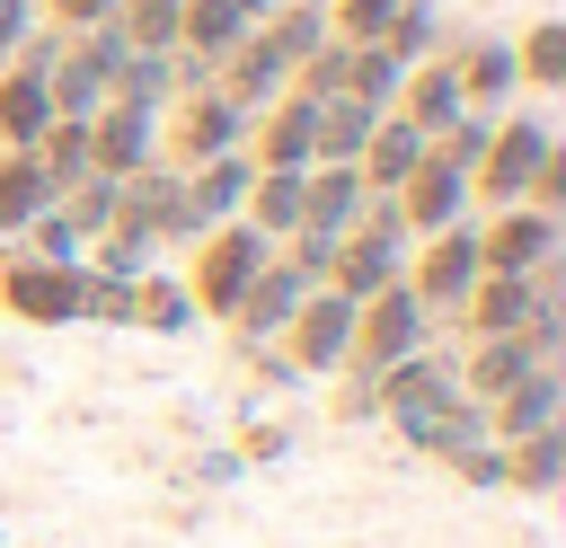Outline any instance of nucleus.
I'll list each match as a JSON object with an SVG mask.
<instances>
[{
  "mask_svg": "<svg viewBox=\"0 0 566 548\" xmlns=\"http://www.w3.org/2000/svg\"><path fill=\"white\" fill-rule=\"evenodd\" d=\"M301 292H310V283H301V274H292V265L274 256V265H265V274H256V283L239 292V309H230V327H239L248 345H265V336H283V318L301 309Z\"/></svg>",
  "mask_w": 566,
  "mask_h": 548,
  "instance_id": "nucleus-17",
  "label": "nucleus"
},
{
  "mask_svg": "<svg viewBox=\"0 0 566 548\" xmlns=\"http://www.w3.org/2000/svg\"><path fill=\"white\" fill-rule=\"evenodd\" d=\"M88 301V265H62V256H35V247H9L0 256V309L27 318V327H71Z\"/></svg>",
  "mask_w": 566,
  "mask_h": 548,
  "instance_id": "nucleus-3",
  "label": "nucleus"
},
{
  "mask_svg": "<svg viewBox=\"0 0 566 548\" xmlns=\"http://www.w3.org/2000/svg\"><path fill=\"white\" fill-rule=\"evenodd\" d=\"M433 44H442V18H433V0H398V18L380 27V53H389L398 71H416V62H433Z\"/></svg>",
  "mask_w": 566,
  "mask_h": 548,
  "instance_id": "nucleus-31",
  "label": "nucleus"
},
{
  "mask_svg": "<svg viewBox=\"0 0 566 548\" xmlns=\"http://www.w3.org/2000/svg\"><path fill=\"white\" fill-rule=\"evenodd\" d=\"M265 265H274V239H265V230H248V221H212V230L195 239V256H186V301H195V318H203V309L230 318L239 292H248Z\"/></svg>",
  "mask_w": 566,
  "mask_h": 548,
  "instance_id": "nucleus-1",
  "label": "nucleus"
},
{
  "mask_svg": "<svg viewBox=\"0 0 566 548\" xmlns=\"http://www.w3.org/2000/svg\"><path fill=\"white\" fill-rule=\"evenodd\" d=\"M44 203H53V177L35 168V150H0V239H18Z\"/></svg>",
  "mask_w": 566,
  "mask_h": 548,
  "instance_id": "nucleus-23",
  "label": "nucleus"
},
{
  "mask_svg": "<svg viewBox=\"0 0 566 548\" xmlns=\"http://www.w3.org/2000/svg\"><path fill=\"white\" fill-rule=\"evenodd\" d=\"M327 407H336V415H380V389H371V371H345Z\"/></svg>",
  "mask_w": 566,
  "mask_h": 548,
  "instance_id": "nucleus-36",
  "label": "nucleus"
},
{
  "mask_svg": "<svg viewBox=\"0 0 566 548\" xmlns=\"http://www.w3.org/2000/svg\"><path fill=\"white\" fill-rule=\"evenodd\" d=\"M389 115H407L424 141H433V133H451V124L469 115V97H460V71H451V62H416V71L398 80V106H389Z\"/></svg>",
  "mask_w": 566,
  "mask_h": 548,
  "instance_id": "nucleus-15",
  "label": "nucleus"
},
{
  "mask_svg": "<svg viewBox=\"0 0 566 548\" xmlns=\"http://www.w3.org/2000/svg\"><path fill=\"white\" fill-rule=\"evenodd\" d=\"M274 9H283V0H239V18H248V27H256V18H274Z\"/></svg>",
  "mask_w": 566,
  "mask_h": 548,
  "instance_id": "nucleus-39",
  "label": "nucleus"
},
{
  "mask_svg": "<svg viewBox=\"0 0 566 548\" xmlns=\"http://www.w3.org/2000/svg\"><path fill=\"white\" fill-rule=\"evenodd\" d=\"M451 71H460V97H469L478 115H495V106L522 88V71H513V44H504V35H478V44H460V62H451Z\"/></svg>",
  "mask_w": 566,
  "mask_h": 548,
  "instance_id": "nucleus-20",
  "label": "nucleus"
},
{
  "mask_svg": "<svg viewBox=\"0 0 566 548\" xmlns=\"http://www.w3.org/2000/svg\"><path fill=\"white\" fill-rule=\"evenodd\" d=\"M27 35H35V0H0V62H9Z\"/></svg>",
  "mask_w": 566,
  "mask_h": 548,
  "instance_id": "nucleus-37",
  "label": "nucleus"
},
{
  "mask_svg": "<svg viewBox=\"0 0 566 548\" xmlns=\"http://www.w3.org/2000/svg\"><path fill=\"white\" fill-rule=\"evenodd\" d=\"M513 71H522V88L557 97V88H566V18H539V27L513 44Z\"/></svg>",
  "mask_w": 566,
  "mask_h": 548,
  "instance_id": "nucleus-27",
  "label": "nucleus"
},
{
  "mask_svg": "<svg viewBox=\"0 0 566 548\" xmlns=\"http://www.w3.org/2000/svg\"><path fill=\"white\" fill-rule=\"evenodd\" d=\"M486 265H478V221H451V230H433V239H416V256H407V292L424 301V309H460V292L478 283Z\"/></svg>",
  "mask_w": 566,
  "mask_h": 548,
  "instance_id": "nucleus-7",
  "label": "nucleus"
},
{
  "mask_svg": "<svg viewBox=\"0 0 566 548\" xmlns=\"http://www.w3.org/2000/svg\"><path fill=\"white\" fill-rule=\"evenodd\" d=\"M424 150H433V141H424L407 115H380V124H371V141L354 150V177H363L371 194H398V186L416 177V159H424Z\"/></svg>",
  "mask_w": 566,
  "mask_h": 548,
  "instance_id": "nucleus-16",
  "label": "nucleus"
},
{
  "mask_svg": "<svg viewBox=\"0 0 566 548\" xmlns=\"http://www.w3.org/2000/svg\"><path fill=\"white\" fill-rule=\"evenodd\" d=\"M159 141H168L186 168H195V159H221V150L248 141V106H230L221 88H186V97H177V124H168Z\"/></svg>",
  "mask_w": 566,
  "mask_h": 548,
  "instance_id": "nucleus-9",
  "label": "nucleus"
},
{
  "mask_svg": "<svg viewBox=\"0 0 566 548\" xmlns=\"http://www.w3.org/2000/svg\"><path fill=\"white\" fill-rule=\"evenodd\" d=\"M301 177H310V168H256V177H248V203H239L248 230L292 239V230H301Z\"/></svg>",
  "mask_w": 566,
  "mask_h": 548,
  "instance_id": "nucleus-22",
  "label": "nucleus"
},
{
  "mask_svg": "<svg viewBox=\"0 0 566 548\" xmlns=\"http://www.w3.org/2000/svg\"><path fill=\"white\" fill-rule=\"evenodd\" d=\"M256 35L283 53V71H301V62L327 44V0H283L274 18H256Z\"/></svg>",
  "mask_w": 566,
  "mask_h": 548,
  "instance_id": "nucleus-24",
  "label": "nucleus"
},
{
  "mask_svg": "<svg viewBox=\"0 0 566 548\" xmlns=\"http://www.w3.org/2000/svg\"><path fill=\"white\" fill-rule=\"evenodd\" d=\"M557 247H566V221L539 212V203H504L478 230V265L486 274H539V265H557Z\"/></svg>",
  "mask_w": 566,
  "mask_h": 548,
  "instance_id": "nucleus-6",
  "label": "nucleus"
},
{
  "mask_svg": "<svg viewBox=\"0 0 566 548\" xmlns=\"http://www.w3.org/2000/svg\"><path fill=\"white\" fill-rule=\"evenodd\" d=\"M248 177H256V159H239V150L195 159V168H186V203H195V221H203V230H212V221H230V212L248 203Z\"/></svg>",
  "mask_w": 566,
  "mask_h": 548,
  "instance_id": "nucleus-21",
  "label": "nucleus"
},
{
  "mask_svg": "<svg viewBox=\"0 0 566 548\" xmlns=\"http://www.w3.org/2000/svg\"><path fill=\"white\" fill-rule=\"evenodd\" d=\"M451 468L469 486H504V442H469V451H451Z\"/></svg>",
  "mask_w": 566,
  "mask_h": 548,
  "instance_id": "nucleus-34",
  "label": "nucleus"
},
{
  "mask_svg": "<svg viewBox=\"0 0 566 548\" xmlns=\"http://www.w3.org/2000/svg\"><path fill=\"white\" fill-rule=\"evenodd\" d=\"M557 407H566V380H557V362H531L504 398H486V442H522V433H548L557 424Z\"/></svg>",
  "mask_w": 566,
  "mask_h": 548,
  "instance_id": "nucleus-12",
  "label": "nucleus"
},
{
  "mask_svg": "<svg viewBox=\"0 0 566 548\" xmlns=\"http://www.w3.org/2000/svg\"><path fill=\"white\" fill-rule=\"evenodd\" d=\"M283 442H292V433H283V424H256V433H248V451H239V460H274V451H283Z\"/></svg>",
  "mask_w": 566,
  "mask_h": 548,
  "instance_id": "nucleus-38",
  "label": "nucleus"
},
{
  "mask_svg": "<svg viewBox=\"0 0 566 548\" xmlns=\"http://www.w3.org/2000/svg\"><path fill=\"white\" fill-rule=\"evenodd\" d=\"M239 44H248V18H239V0H186V9H177V53H195L203 71H221Z\"/></svg>",
  "mask_w": 566,
  "mask_h": 548,
  "instance_id": "nucleus-18",
  "label": "nucleus"
},
{
  "mask_svg": "<svg viewBox=\"0 0 566 548\" xmlns=\"http://www.w3.org/2000/svg\"><path fill=\"white\" fill-rule=\"evenodd\" d=\"M124 327H150V336H177V327H195V301H186V283H168V274H142V283H133V301H124Z\"/></svg>",
  "mask_w": 566,
  "mask_h": 548,
  "instance_id": "nucleus-29",
  "label": "nucleus"
},
{
  "mask_svg": "<svg viewBox=\"0 0 566 548\" xmlns=\"http://www.w3.org/2000/svg\"><path fill=\"white\" fill-rule=\"evenodd\" d=\"M371 124H380V106H363V97H318V159L354 168V150L371 141ZM318 159H310V168H318Z\"/></svg>",
  "mask_w": 566,
  "mask_h": 548,
  "instance_id": "nucleus-26",
  "label": "nucleus"
},
{
  "mask_svg": "<svg viewBox=\"0 0 566 548\" xmlns=\"http://www.w3.org/2000/svg\"><path fill=\"white\" fill-rule=\"evenodd\" d=\"M531 301H539V274H478L460 292V327L469 336H522Z\"/></svg>",
  "mask_w": 566,
  "mask_h": 548,
  "instance_id": "nucleus-14",
  "label": "nucleus"
},
{
  "mask_svg": "<svg viewBox=\"0 0 566 548\" xmlns=\"http://www.w3.org/2000/svg\"><path fill=\"white\" fill-rule=\"evenodd\" d=\"M363 203H371V186H363L354 168H336V159H318V168L301 177V230H318V239H345V230L363 221Z\"/></svg>",
  "mask_w": 566,
  "mask_h": 548,
  "instance_id": "nucleus-13",
  "label": "nucleus"
},
{
  "mask_svg": "<svg viewBox=\"0 0 566 548\" xmlns=\"http://www.w3.org/2000/svg\"><path fill=\"white\" fill-rule=\"evenodd\" d=\"M150 159H159V106L106 97V106L88 115V168H97V177H133V168H150Z\"/></svg>",
  "mask_w": 566,
  "mask_h": 548,
  "instance_id": "nucleus-8",
  "label": "nucleus"
},
{
  "mask_svg": "<svg viewBox=\"0 0 566 548\" xmlns=\"http://www.w3.org/2000/svg\"><path fill=\"white\" fill-rule=\"evenodd\" d=\"M389 18H398V0H327V35L336 44H380Z\"/></svg>",
  "mask_w": 566,
  "mask_h": 548,
  "instance_id": "nucleus-33",
  "label": "nucleus"
},
{
  "mask_svg": "<svg viewBox=\"0 0 566 548\" xmlns=\"http://www.w3.org/2000/svg\"><path fill=\"white\" fill-rule=\"evenodd\" d=\"M53 124V97H44V71L27 62H0V150H35V133Z\"/></svg>",
  "mask_w": 566,
  "mask_h": 548,
  "instance_id": "nucleus-19",
  "label": "nucleus"
},
{
  "mask_svg": "<svg viewBox=\"0 0 566 548\" xmlns=\"http://www.w3.org/2000/svg\"><path fill=\"white\" fill-rule=\"evenodd\" d=\"M274 354H283V371H345V354H354V301L345 292H301V309L283 318Z\"/></svg>",
  "mask_w": 566,
  "mask_h": 548,
  "instance_id": "nucleus-5",
  "label": "nucleus"
},
{
  "mask_svg": "<svg viewBox=\"0 0 566 548\" xmlns=\"http://www.w3.org/2000/svg\"><path fill=\"white\" fill-rule=\"evenodd\" d=\"M548 150H557V133L539 124V115H495V133H486V150H478V168H469V203H522L531 194V177L548 168Z\"/></svg>",
  "mask_w": 566,
  "mask_h": 548,
  "instance_id": "nucleus-2",
  "label": "nucleus"
},
{
  "mask_svg": "<svg viewBox=\"0 0 566 548\" xmlns=\"http://www.w3.org/2000/svg\"><path fill=\"white\" fill-rule=\"evenodd\" d=\"M398 203V221H407V239H433V230H451V221H469V177L451 168V159H416V177L389 194Z\"/></svg>",
  "mask_w": 566,
  "mask_h": 548,
  "instance_id": "nucleus-11",
  "label": "nucleus"
},
{
  "mask_svg": "<svg viewBox=\"0 0 566 548\" xmlns=\"http://www.w3.org/2000/svg\"><path fill=\"white\" fill-rule=\"evenodd\" d=\"M177 9L186 0H115V35L133 44V53H177Z\"/></svg>",
  "mask_w": 566,
  "mask_h": 548,
  "instance_id": "nucleus-32",
  "label": "nucleus"
},
{
  "mask_svg": "<svg viewBox=\"0 0 566 548\" xmlns=\"http://www.w3.org/2000/svg\"><path fill=\"white\" fill-rule=\"evenodd\" d=\"M44 9H53V27H62V35H88V27H106V18H115V0H44Z\"/></svg>",
  "mask_w": 566,
  "mask_h": 548,
  "instance_id": "nucleus-35",
  "label": "nucleus"
},
{
  "mask_svg": "<svg viewBox=\"0 0 566 548\" xmlns=\"http://www.w3.org/2000/svg\"><path fill=\"white\" fill-rule=\"evenodd\" d=\"M248 141H256V168H310L318 159V97L283 88L248 115Z\"/></svg>",
  "mask_w": 566,
  "mask_h": 548,
  "instance_id": "nucleus-10",
  "label": "nucleus"
},
{
  "mask_svg": "<svg viewBox=\"0 0 566 548\" xmlns=\"http://www.w3.org/2000/svg\"><path fill=\"white\" fill-rule=\"evenodd\" d=\"M424 327H433V309H424L407 283L354 301V354H345V371H389V362L424 354Z\"/></svg>",
  "mask_w": 566,
  "mask_h": 548,
  "instance_id": "nucleus-4",
  "label": "nucleus"
},
{
  "mask_svg": "<svg viewBox=\"0 0 566 548\" xmlns=\"http://www.w3.org/2000/svg\"><path fill=\"white\" fill-rule=\"evenodd\" d=\"M115 203H124V177H80V186H62V194H53V212H62V230H71L80 247L115 221Z\"/></svg>",
  "mask_w": 566,
  "mask_h": 548,
  "instance_id": "nucleus-28",
  "label": "nucleus"
},
{
  "mask_svg": "<svg viewBox=\"0 0 566 548\" xmlns=\"http://www.w3.org/2000/svg\"><path fill=\"white\" fill-rule=\"evenodd\" d=\"M566 477V433L548 424V433H522V442H504V486H531V495H548Z\"/></svg>",
  "mask_w": 566,
  "mask_h": 548,
  "instance_id": "nucleus-30",
  "label": "nucleus"
},
{
  "mask_svg": "<svg viewBox=\"0 0 566 548\" xmlns=\"http://www.w3.org/2000/svg\"><path fill=\"white\" fill-rule=\"evenodd\" d=\"M522 371H531V345H522V336H478V354H469V371H460V398L486 407V398H504Z\"/></svg>",
  "mask_w": 566,
  "mask_h": 548,
  "instance_id": "nucleus-25",
  "label": "nucleus"
}]
</instances>
